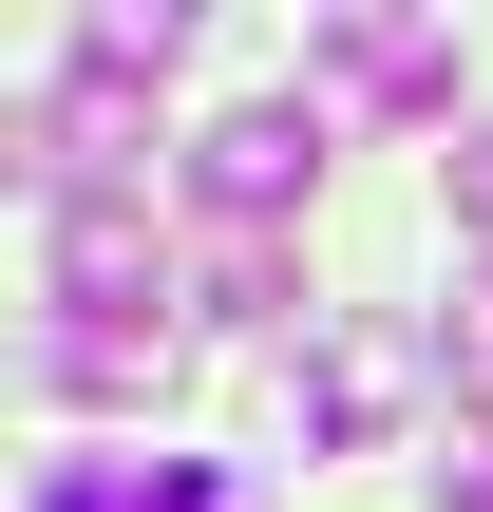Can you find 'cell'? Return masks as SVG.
I'll list each match as a JSON object with an SVG mask.
<instances>
[{
    "label": "cell",
    "mask_w": 493,
    "mask_h": 512,
    "mask_svg": "<svg viewBox=\"0 0 493 512\" xmlns=\"http://www.w3.org/2000/svg\"><path fill=\"white\" fill-rule=\"evenodd\" d=\"M190 190H209L228 228H285V209L323 190V114H285V95H266V114H209V133H190Z\"/></svg>",
    "instance_id": "1"
},
{
    "label": "cell",
    "mask_w": 493,
    "mask_h": 512,
    "mask_svg": "<svg viewBox=\"0 0 493 512\" xmlns=\"http://www.w3.org/2000/svg\"><path fill=\"white\" fill-rule=\"evenodd\" d=\"M38 285H57L76 323H133V304H171V266H152V228H133V209H57V228H38Z\"/></svg>",
    "instance_id": "2"
},
{
    "label": "cell",
    "mask_w": 493,
    "mask_h": 512,
    "mask_svg": "<svg viewBox=\"0 0 493 512\" xmlns=\"http://www.w3.org/2000/svg\"><path fill=\"white\" fill-rule=\"evenodd\" d=\"M19 512H247L209 456H38V494Z\"/></svg>",
    "instance_id": "3"
},
{
    "label": "cell",
    "mask_w": 493,
    "mask_h": 512,
    "mask_svg": "<svg viewBox=\"0 0 493 512\" xmlns=\"http://www.w3.org/2000/svg\"><path fill=\"white\" fill-rule=\"evenodd\" d=\"M323 76H342V95H380V114H437V95H456L437 19H380V0H361V19H323Z\"/></svg>",
    "instance_id": "4"
},
{
    "label": "cell",
    "mask_w": 493,
    "mask_h": 512,
    "mask_svg": "<svg viewBox=\"0 0 493 512\" xmlns=\"http://www.w3.org/2000/svg\"><path fill=\"white\" fill-rule=\"evenodd\" d=\"M38 380H57V399H152V380H171V342H152V323H57V342H38Z\"/></svg>",
    "instance_id": "5"
},
{
    "label": "cell",
    "mask_w": 493,
    "mask_h": 512,
    "mask_svg": "<svg viewBox=\"0 0 493 512\" xmlns=\"http://www.w3.org/2000/svg\"><path fill=\"white\" fill-rule=\"evenodd\" d=\"M399 418V342H323L304 361V437H380Z\"/></svg>",
    "instance_id": "6"
},
{
    "label": "cell",
    "mask_w": 493,
    "mask_h": 512,
    "mask_svg": "<svg viewBox=\"0 0 493 512\" xmlns=\"http://www.w3.org/2000/svg\"><path fill=\"white\" fill-rule=\"evenodd\" d=\"M190 57V0H95L76 19V76H171Z\"/></svg>",
    "instance_id": "7"
},
{
    "label": "cell",
    "mask_w": 493,
    "mask_h": 512,
    "mask_svg": "<svg viewBox=\"0 0 493 512\" xmlns=\"http://www.w3.org/2000/svg\"><path fill=\"white\" fill-rule=\"evenodd\" d=\"M437 361H456V399H475V437H493V266H456V304H437Z\"/></svg>",
    "instance_id": "8"
},
{
    "label": "cell",
    "mask_w": 493,
    "mask_h": 512,
    "mask_svg": "<svg viewBox=\"0 0 493 512\" xmlns=\"http://www.w3.org/2000/svg\"><path fill=\"white\" fill-rule=\"evenodd\" d=\"M209 323H285V247H266V228L209 247Z\"/></svg>",
    "instance_id": "9"
},
{
    "label": "cell",
    "mask_w": 493,
    "mask_h": 512,
    "mask_svg": "<svg viewBox=\"0 0 493 512\" xmlns=\"http://www.w3.org/2000/svg\"><path fill=\"white\" fill-rule=\"evenodd\" d=\"M456 228H475V266H493V133H456Z\"/></svg>",
    "instance_id": "10"
},
{
    "label": "cell",
    "mask_w": 493,
    "mask_h": 512,
    "mask_svg": "<svg viewBox=\"0 0 493 512\" xmlns=\"http://www.w3.org/2000/svg\"><path fill=\"white\" fill-rule=\"evenodd\" d=\"M437 512H493V437H456V456H437Z\"/></svg>",
    "instance_id": "11"
}]
</instances>
